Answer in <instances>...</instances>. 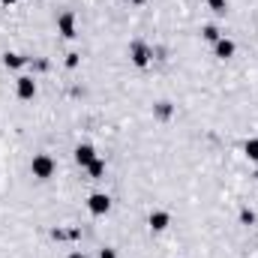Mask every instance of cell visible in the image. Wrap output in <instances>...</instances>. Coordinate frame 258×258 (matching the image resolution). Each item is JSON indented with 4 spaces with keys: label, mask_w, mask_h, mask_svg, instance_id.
Returning a JSON list of instances; mask_svg holds the SVG:
<instances>
[{
    "label": "cell",
    "mask_w": 258,
    "mask_h": 258,
    "mask_svg": "<svg viewBox=\"0 0 258 258\" xmlns=\"http://www.w3.org/2000/svg\"><path fill=\"white\" fill-rule=\"evenodd\" d=\"M99 258H120V255H117V249H111V246H102V249H99Z\"/></svg>",
    "instance_id": "obj_17"
},
{
    "label": "cell",
    "mask_w": 258,
    "mask_h": 258,
    "mask_svg": "<svg viewBox=\"0 0 258 258\" xmlns=\"http://www.w3.org/2000/svg\"><path fill=\"white\" fill-rule=\"evenodd\" d=\"M153 117H156V120H171V117H174V105H171L168 99H159V102L153 105Z\"/></svg>",
    "instance_id": "obj_9"
},
{
    "label": "cell",
    "mask_w": 258,
    "mask_h": 258,
    "mask_svg": "<svg viewBox=\"0 0 258 258\" xmlns=\"http://www.w3.org/2000/svg\"><path fill=\"white\" fill-rule=\"evenodd\" d=\"M72 159H75V165H78V168H87V165H93V162L99 159V153H96V147H93V144H87V141H84V144H78V147L72 150Z\"/></svg>",
    "instance_id": "obj_5"
},
{
    "label": "cell",
    "mask_w": 258,
    "mask_h": 258,
    "mask_svg": "<svg viewBox=\"0 0 258 258\" xmlns=\"http://www.w3.org/2000/svg\"><path fill=\"white\" fill-rule=\"evenodd\" d=\"M54 24H57V33H60L63 39H75V36H78V21H75V12H72V9H63Z\"/></svg>",
    "instance_id": "obj_3"
},
{
    "label": "cell",
    "mask_w": 258,
    "mask_h": 258,
    "mask_svg": "<svg viewBox=\"0 0 258 258\" xmlns=\"http://www.w3.org/2000/svg\"><path fill=\"white\" fill-rule=\"evenodd\" d=\"M30 174L36 177V180H51L54 174H57V159L51 156V153H33V159H30Z\"/></svg>",
    "instance_id": "obj_1"
},
{
    "label": "cell",
    "mask_w": 258,
    "mask_h": 258,
    "mask_svg": "<svg viewBox=\"0 0 258 258\" xmlns=\"http://www.w3.org/2000/svg\"><path fill=\"white\" fill-rule=\"evenodd\" d=\"M87 210H90L93 216H108V210H111V198H108L105 192L87 195Z\"/></svg>",
    "instance_id": "obj_6"
},
{
    "label": "cell",
    "mask_w": 258,
    "mask_h": 258,
    "mask_svg": "<svg viewBox=\"0 0 258 258\" xmlns=\"http://www.w3.org/2000/svg\"><path fill=\"white\" fill-rule=\"evenodd\" d=\"M243 156H246L249 162H258V138H246V144H243Z\"/></svg>",
    "instance_id": "obj_12"
},
{
    "label": "cell",
    "mask_w": 258,
    "mask_h": 258,
    "mask_svg": "<svg viewBox=\"0 0 258 258\" xmlns=\"http://www.w3.org/2000/svg\"><path fill=\"white\" fill-rule=\"evenodd\" d=\"M36 93H39V84H36L33 75H21V78H15V96H18L21 102H30Z\"/></svg>",
    "instance_id": "obj_4"
},
{
    "label": "cell",
    "mask_w": 258,
    "mask_h": 258,
    "mask_svg": "<svg viewBox=\"0 0 258 258\" xmlns=\"http://www.w3.org/2000/svg\"><path fill=\"white\" fill-rule=\"evenodd\" d=\"M129 3H135V6H141V3H144V0H129Z\"/></svg>",
    "instance_id": "obj_20"
},
{
    "label": "cell",
    "mask_w": 258,
    "mask_h": 258,
    "mask_svg": "<svg viewBox=\"0 0 258 258\" xmlns=\"http://www.w3.org/2000/svg\"><path fill=\"white\" fill-rule=\"evenodd\" d=\"M129 60L135 69H147L150 60H153V48L147 45V42H141V39H135L132 45H129Z\"/></svg>",
    "instance_id": "obj_2"
},
{
    "label": "cell",
    "mask_w": 258,
    "mask_h": 258,
    "mask_svg": "<svg viewBox=\"0 0 258 258\" xmlns=\"http://www.w3.org/2000/svg\"><path fill=\"white\" fill-rule=\"evenodd\" d=\"M84 171H87V177H90V180H102V177H105V159H96V162H93V165H87Z\"/></svg>",
    "instance_id": "obj_11"
},
{
    "label": "cell",
    "mask_w": 258,
    "mask_h": 258,
    "mask_svg": "<svg viewBox=\"0 0 258 258\" xmlns=\"http://www.w3.org/2000/svg\"><path fill=\"white\" fill-rule=\"evenodd\" d=\"M252 177H255V180H258V168H255V174H252Z\"/></svg>",
    "instance_id": "obj_21"
},
{
    "label": "cell",
    "mask_w": 258,
    "mask_h": 258,
    "mask_svg": "<svg viewBox=\"0 0 258 258\" xmlns=\"http://www.w3.org/2000/svg\"><path fill=\"white\" fill-rule=\"evenodd\" d=\"M234 54H237V42H234V39L219 36V39L213 42V57H216V60H231Z\"/></svg>",
    "instance_id": "obj_7"
},
{
    "label": "cell",
    "mask_w": 258,
    "mask_h": 258,
    "mask_svg": "<svg viewBox=\"0 0 258 258\" xmlns=\"http://www.w3.org/2000/svg\"><path fill=\"white\" fill-rule=\"evenodd\" d=\"M0 3H3V6H12V3H15V0H0Z\"/></svg>",
    "instance_id": "obj_19"
},
{
    "label": "cell",
    "mask_w": 258,
    "mask_h": 258,
    "mask_svg": "<svg viewBox=\"0 0 258 258\" xmlns=\"http://www.w3.org/2000/svg\"><path fill=\"white\" fill-rule=\"evenodd\" d=\"M168 225H171V213L168 210H150V216H147V228L150 231H168Z\"/></svg>",
    "instance_id": "obj_8"
},
{
    "label": "cell",
    "mask_w": 258,
    "mask_h": 258,
    "mask_svg": "<svg viewBox=\"0 0 258 258\" xmlns=\"http://www.w3.org/2000/svg\"><path fill=\"white\" fill-rule=\"evenodd\" d=\"M69 258H84V252H78V249H72V252H69Z\"/></svg>",
    "instance_id": "obj_18"
},
{
    "label": "cell",
    "mask_w": 258,
    "mask_h": 258,
    "mask_svg": "<svg viewBox=\"0 0 258 258\" xmlns=\"http://www.w3.org/2000/svg\"><path fill=\"white\" fill-rule=\"evenodd\" d=\"M219 36H222V33H219L216 24H204V27H201V39H204V42H216Z\"/></svg>",
    "instance_id": "obj_13"
},
{
    "label": "cell",
    "mask_w": 258,
    "mask_h": 258,
    "mask_svg": "<svg viewBox=\"0 0 258 258\" xmlns=\"http://www.w3.org/2000/svg\"><path fill=\"white\" fill-rule=\"evenodd\" d=\"M24 63H27V57L18 54V51H6V54H3V66H6V69H21Z\"/></svg>",
    "instance_id": "obj_10"
},
{
    "label": "cell",
    "mask_w": 258,
    "mask_h": 258,
    "mask_svg": "<svg viewBox=\"0 0 258 258\" xmlns=\"http://www.w3.org/2000/svg\"><path fill=\"white\" fill-rule=\"evenodd\" d=\"M63 63H66V69H78V66H81V54H78V51H69Z\"/></svg>",
    "instance_id": "obj_16"
},
{
    "label": "cell",
    "mask_w": 258,
    "mask_h": 258,
    "mask_svg": "<svg viewBox=\"0 0 258 258\" xmlns=\"http://www.w3.org/2000/svg\"><path fill=\"white\" fill-rule=\"evenodd\" d=\"M240 225H255V210L243 207V210H240Z\"/></svg>",
    "instance_id": "obj_15"
},
{
    "label": "cell",
    "mask_w": 258,
    "mask_h": 258,
    "mask_svg": "<svg viewBox=\"0 0 258 258\" xmlns=\"http://www.w3.org/2000/svg\"><path fill=\"white\" fill-rule=\"evenodd\" d=\"M207 9L216 12V15H225L228 12V0H207Z\"/></svg>",
    "instance_id": "obj_14"
}]
</instances>
